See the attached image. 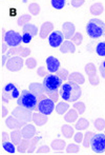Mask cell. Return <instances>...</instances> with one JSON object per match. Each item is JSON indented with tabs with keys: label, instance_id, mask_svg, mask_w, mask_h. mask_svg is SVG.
Instances as JSON below:
<instances>
[{
	"label": "cell",
	"instance_id": "30",
	"mask_svg": "<svg viewBox=\"0 0 105 155\" xmlns=\"http://www.w3.org/2000/svg\"><path fill=\"white\" fill-rule=\"evenodd\" d=\"M30 139L23 138L22 140H21V143L18 145V148H17V150H18L19 153L20 154L26 153L27 150H28V148H30Z\"/></svg>",
	"mask_w": 105,
	"mask_h": 155
},
{
	"label": "cell",
	"instance_id": "28",
	"mask_svg": "<svg viewBox=\"0 0 105 155\" xmlns=\"http://www.w3.org/2000/svg\"><path fill=\"white\" fill-rule=\"evenodd\" d=\"M22 133H21V131H19V129H16V130H14L12 133H11V139H12V143H15L16 146H18L19 143H21V140H22Z\"/></svg>",
	"mask_w": 105,
	"mask_h": 155
},
{
	"label": "cell",
	"instance_id": "24",
	"mask_svg": "<svg viewBox=\"0 0 105 155\" xmlns=\"http://www.w3.org/2000/svg\"><path fill=\"white\" fill-rule=\"evenodd\" d=\"M51 148L55 151H62V150L66 149V143L64 140H62V139L57 138L52 141Z\"/></svg>",
	"mask_w": 105,
	"mask_h": 155
},
{
	"label": "cell",
	"instance_id": "3",
	"mask_svg": "<svg viewBox=\"0 0 105 155\" xmlns=\"http://www.w3.org/2000/svg\"><path fill=\"white\" fill-rule=\"evenodd\" d=\"M86 33L93 39L100 38L105 33V23L99 18H93L86 25Z\"/></svg>",
	"mask_w": 105,
	"mask_h": 155
},
{
	"label": "cell",
	"instance_id": "2",
	"mask_svg": "<svg viewBox=\"0 0 105 155\" xmlns=\"http://www.w3.org/2000/svg\"><path fill=\"white\" fill-rule=\"evenodd\" d=\"M38 98L34 95L30 90H23L20 96L17 98V104L22 108H25L30 111H34L38 109Z\"/></svg>",
	"mask_w": 105,
	"mask_h": 155
},
{
	"label": "cell",
	"instance_id": "14",
	"mask_svg": "<svg viewBox=\"0 0 105 155\" xmlns=\"http://www.w3.org/2000/svg\"><path fill=\"white\" fill-rule=\"evenodd\" d=\"M64 35L61 31L52 32V34L49 36V43L52 48H59L63 42Z\"/></svg>",
	"mask_w": 105,
	"mask_h": 155
},
{
	"label": "cell",
	"instance_id": "50",
	"mask_svg": "<svg viewBox=\"0 0 105 155\" xmlns=\"http://www.w3.org/2000/svg\"><path fill=\"white\" fill-rule=\"evenodd\" d=\"M84 0H72L71 1V4L72 6H74V8H80L81 5H83L84 4Z\"/></svg>",
	"mask_w": 105,
	"mask_h": 155
},
{
	"label": "cell",
	"instance_id": "8",
	"mask_svg": "<svg viewBox=\"0 0 105 155\" xmlns=\"http://www.w3.org/2000/svg\"><path fill=\"white\" fill-rule=\"evenodd\" d=\"M55 110V101H52L49 97H44L39 100L38 102V111L45 115H51Z\"/></svg>",
	"mask_w": 105,
	"mask_h": 155
},
{
	"label": "cell",
	"instance_id": "17",
	"mask_svg": "<svg viewBox=\"0 0 105 155\" xmlns=\"http://www.w3.org/2000/svg\"><path fill=\"white\" fill-rule=\"evenodd\" d=\"M52 30H54V25L51 21H46L43 22L42 25L40 28V32H39V36L41 39H46V37H49L52 34Z\"/></svg>",
	"mask_w": 105,
	"mask_h": 155
},
{
	"label": "cell",
	"instance_id": "51",
	"mask_svg": "<svg viewBox=\"0 0 105 155\" xmlns=\"http://www.w3.org/2000/svg\"><path fill=\"white\" fill-rule=\"evenodd\" d=\"M99 71H100V74H101V76L105 79V60L100 63V65H99Z\"/></svg>",
	"mask_w": 105,
	"mask_h": 155
},
{
	"label": "cell",
	"instance_id": "12",
	"mask_svg": "<svg viewBox=\"0 0 105 155\" xmlns=\"http://www.w3.org/2000/svg\"><path fill=\"white\" fill-rule=\"evenodd\" d=\"M30 54V50L26 47H22V45H18V47L11 48L10 50H8V52L5 53V55L8 56V58L12 57V56H21V57H28Z\"/></svg>",
	"mask_w": 105,
	"mask_h": 155
},
{
	"label": "cell",
	"instance_id": "21",
	"mask_svg": "<svg viewBox=\"0 0 105 155\" xmlns=\"http://www.w3.org/2000/svg\"><path fill=\"white\" fill-rule=\"evenodd\" d=\"M33 121L36 126L42 127L49 121V118H47V115L43 114V113H34L33 114Z\"/></svg>",
	"mask_w": 105,
	"mask_h": 155
},
{
	"label": "cell",
	"instance_id": "38",
	"mask_svg": "<svg viewBox=\"0 0 105 155\" xmlns=\"http://www.w3.org/2000/svg\"><path fill=\"white\" fill-rule=\"evenodd\" d=\"M41 139V136H35V137H33L32 139H30V148H28V150H27V152L26 153H28V154H30V153H33V152L35 151V149H36V143H38L39 140Z\"/></svg>",
	"mask_w": 105,
	"mask_h": 155
},
{
	"label": "cell",
	"instance_id": "9",
	"mask_svg": "<svg viewBox=\"0 0 105 155\" xmlns=\"http://www.w3.org/2000/svg\"><path fill=\"white\" fill-rule=\"evenodd\" d=\"M4 41L8 43V47L14 48L20 45L21 41H22V36L16 31H8L4 34Z\"/></svg>",
	"mask_w": 105,
	"mask_h": 155
},
{
	"label": "cell",
	"instance_id": "46",
	"mask_svg": "<svg viewBox=\"0 0 105 155\" xmlns=\"http://www.w3.org/2000/svg\"><path fill=\"white\" fill-rule=\"evenodd\" d=\"M37 154H49V146H41L36 151Z\"/></svg>",
	"mask_w": 105,
	"mask_h": 155
},
{
	"label": "cell",
	"instance_id": "52",
	"mask_svg": "<svg viewBox=\"0 0 105 155\" xmlns=\"http://www.w3.org/2000/svg\"><path fill=\"white\" fill-rule=\"evenodd\" d=\"M8 108H5V107L2 106V107H1V117H2V118H5L6 115H8Z\"/></svg>",
	"mask_w": 105,
	"mask_h": 155
},
{
	"label": "cell",
	"instance_id": "45",
	"mask_svg": "<svg viewBox=\"0 0 105 155\" xmlns=\"http://www.w3.org/2000/svg\"><path fill=\"white\" fill-rule=\"evenodd\" d=\"M46 96L47 97H49L52 101H58L59 99V96H60V93H59V91H56V92H49L46 93Z\"/></svg>",
	"mask_w": 105,
	"mask_h": 155
},
{
	"label": "cell",
	"instance_id": "42",
	"mask_svg": "<svg viewBox=\"0 0 105 155\" xmlns=\"http://www.w3.org/2000/svg\"><path fill=\"white\" fill-rule=\"evenodd\" d=\"M51 4L56 10H62L65 5V0H52Z\"/></svg>",
	"mask_w": 105,
	"mask_h": 155
},
{
	"label": "cell",
	"instance_id": "1",
	"mask_svg": "<svg viewBox=\"0 0 105 155\" xmlns=\"http://www.w3.org/2000/svg\"><path fill=\"white\" fill-rule=\"evenodd\" d=\"M59 93L63 100L67 102H75L80 99L82 95V90H81L80 84L74 81H67L61 86Z\"/></svg>",
	"mask_w": 105,
	"mask_h": 155
},
{
	"label": "cell",
	"instance_id": "22",
	"mask_svg": "<svg viewBox=\"0 0 105 155\" xmlns=\"http://www.w3.org/2000/svg\"><path fill=\"white\" fill-rule=\"evenodd\" d=\"M78 116H79V113L77 112V110L76 109H72V110H68L64 114V120L67 124L76 123L78 119Z\"/></svg>",
	"mask_w": 105,
	"mask_h": 155
},
{
	"label": "cell",
	"instance_id": "37",
	"mask_svg": "<svg viewBox=\"0 0 105 155\" xmlns=\"http://www.w3.org/2000/svg\"><path fill=\"white\" fill-rule=\"evenodd\" d=\"M28 11H30V15L33 16H37V15L40 13V5L38 3H30L28 5Z\"/></svg>",
	"mask_w": 105,
	"mask_h": 155
},
{
	"label": "cell",
	"instance_id": "36",
	"mask_svg": "<svg viewBox=\"0 0 105 155\" xmlns=\"http://www.w3.org/2000/svg\"><path fill=\"white\" fill-rule=\"evenodd\" d=\"M94 127H95L98 131L105 130V119L102 118V117H99V118L95 119V121H94Z\"/></svg>",
	"mask_w": 105,
	"mask_h": 155
},
{
	"label": "cell",
	"instance_id": "15",
	"mask_svg": "<svg viewBox=\"0 0 105 155\" xmlns=\"http://www.w3.org/2000/svg\"><path fill=\"white\" fill-rule=\"evenodd\" d=\"M5 124L8 128L12 129V130H16V129H21L25 126L26 124H24L23 121L19 120L17 117H15L14 115H11L8 118L5 119Z\"/></svg>",
	"mask_w": 105,
	"mask_h": 155
},
{
	"label": "cell",
	"instance_id": "35",
	"mask_svg": "<svg viewBox=\"0 0 105 155\" xmlns=\"http://www.w3.org/2000/svg\"><path fill=\"white\" fill-rule=\"evenodd\" d=\"M74 109L77 110V112L79 113V115H82L84 114L85 110H86V106L83 101H75L74 102Z\"/></svg>",
	"mask_w": 105,
	"mask_h": 155
},
{
	"label": "cell",
	"instance_id": "43",
	"mask_svg": "<svg viewBox=\"0 0 105 155\" xmlns=\"http://www.w3.org/2000/svg\"><path fill=\"white\" fill-rule=\"evenodd\" d=\"M72 41H73L75 45H80L83 41V35L80 32H76L75 35L73 36V38H72Z\"/></svg>",
	"mask_w": 105,
	"mask_h": 155
},
{
	"label": "cell",
	"instance_id": "27",
	"mask_svg": "<svg viewBox=\"0 0 105 155\" xmlns=\"http://www.w3.org/2000/svg\"><path fill=\"white\" fill-rule=\"evenodd\" d=\"M69 110V104L67 101H60L58 102V104L56 106V112L59 115H64L67 111Z\"/></svg>",
	"mask_w": 105,
	"mask_h": 155
},
{
	"label": "cell",
	"instance_id": "41",
	"mask_svg": "<svg viewBox=\"0 0 105 155\" xmlns=\"http://www.w3.org/2000/svg\"><path fill=\"white\" fill-rule=\"evenodd\" d=\"M25 65H26V68H28L30 70L35 69V68H36V65H37V60H36V58L30 57V56H28V57H26Z\"/></svg>",
	"mask_w": 105,
	"mask_h": 155
},
{
	"label": "cell",
	"instance_id": "49",
	"mask_svg": "<svg viewBox=\"0 0 105 155\" xmlns=\"http://www.w3.org/2000/svg\"><path fill=\"white\" fill-rule=\"evenodd\" d=\"M33 39V36L30 34H28V33H24V34L22 35V42L23 43H30V41H32Z\"/></svg>",
	"mask_w": 105,
	"mask_h": 155
},
{
	"label": "cell",
	"instance_id": "40",
	"mask_svg": "<svg viewBox=\"0 0 105 155\" xmlns=\"http://www.w3.org/2000/svg\"><path fill=\"white\" fill-rule=\"evenodd\" d=\"M79 146L77 143H69L68 146H66V153L67 154H77L79 153Z\"/></svg>",
	"mask_w": 105,
	"mask_h": 155
},
{
	"label": "cell",
	"instance_id": "23",
	"mask_svg": "<svg viewBox=\"0 0 105 155\" xmlns=\"http://www.w3.org/2000/svg\"><path fill=\"white\" fill-rule=\"evenodd\" d=\"M103 11H104V6L101 2H96V3L91 4V8H89V12L94 16H100L103 13Z\"/></svg>",
	"mask_w": 105,
	"mask_h": 155
},
{
	"label": "cell",
	"instance_id": "20",
	"mask_svg": "<svg viewBox=\"0 0 105 155\" xmlns=\"http://www.w3.org/2000/svg\"><path fill=\"white\" fill-rule=\"evenodd\" d=\"M59 49H60V52L63 54H67V53H72L74 54L76 52V45H74L73 41L71 40H65L62 42V45L59 47Z\"/></svg>",
	"mask_w": 105,
	"mask_h": 155
},
{
	"label": "cell",
	"instance_id": "32",
	"mask_svg": "<svg viewBox=\"0 0 105 155\" xmlns=\"http://www.w3.org/2000/svg\"><path fill=\"white\" fill-rule=\"evenodd\" d=\"M15 143H10V141H4L2 143V148L4 149V151H6L10 154H14L16 152V148H15Z\"/></svg>",
	"mask_w": 105,
	"mask_h": 155
},
{
	"label": "cell",
	"instance_id": "55",
	"mask_svg": "<svg viewBox=\"0 0 105 155\" xmlns=\"http://www.w3.org/2000/svg\"><path fill=\"white\" fill-rule=\"evenodd\" d=\"M8 133L6 132H2L1 133V139H2V143H4V141H8Z\"/></svg>",
	"mask_w": 105,
	"mask_h": 155
},
{
	"label": "cell",
	"instance_id": "11",
	"mask_svg": "<svg viewBox=\"0 0 105 155\" xmlns=\"http://www.w3.org/2000/svg\"><path fill=\"white\" fill-rule=\"evenodd\" d=\"M85 72L88 75V80L91 82V86H98L100 84V79L99 76L97 75V68L94 63L89 62L85 65Z\"/></svg>",
	"mask_w": 105,
	"mask_h": 155
},
{
	"label": "cell",
	"instance_id": "4",
	"mask_svg": "<svg viewBox=\"0 0 105 155\" xmlns=\"http://www.w3.org/2000/svg\"><path fill=\"white\" fill-rule=\"evenodd\" d=\"M43 86H44L46 93L56 92V91H59V89L62 86V79L58 75L49 74L43 79Z\"/></svg>",
	"mask_w": 105,
	"mask_h": 155
},
{
	"label": "cell",
	"instance_id": "25",
	"mask_svg": "<svg viewBox=\"0 0 105 155\" xmlns=\"http://www.w3.org/2000/svg\"><path fill=\"white\" fill-rule=\"evenodd\" d=\"M68 80H69V81L76 82V84H83L85 82V77L81 73H78V72H74V73L69 74Z\"/></svg>",
	"mask_w": 105,
	"mask_h": 155
},
{
	"label": "cell",
	"instance_id": "48",
	"mask_svg": "<svg viewBox=\"0 0 105 155\" xmlns=\"http://www.w3.org/2000/svg\"><path fill=\"white\" fill-rule=\"evenodd\" d=\"M37 74H38V76H41V77H45V76L49 75L44 67H39L38 70H37Z\"/></svg>",
	"mask_w": 105,
	"mask_h": 155
},
{
	"label": "cell",
	"instance_id": "44",
	"mask_svg": "<svg viewBox=\"0 0 105 155\" xmlns=\"http://www.w3.org/2000/svg\"><path fill=\"white\" fill-rule=\"evenodd\" d=\"M96 52L99 56L105 57V42H99L96 48Z\"/></svg>",
	"mask_w": 105,
	"mask_h": 155
},
{
	"label": "cell",
	"instance_id": "53",
	"mask_svg": "<svg viewBox=\"0 0 105 155\" xmlns=\"http://www.w3.org/2000/svg\"><path fill=\"white\" fill-rule=\"evenodd\" d=\"M8 43L5 42V41H3V42H1V52H2V54H4V53H6L8 52Z\"/></svg>",
	"mask_w": 105,
	"mask_h": 155
},
{
	"label": "cell",
	"instance_id": "6",
	"mask_svg": "<svg viewBox=\"0 0 105 155\" xmlns=\"http://www.w3.org/2000/svg\"><path fill=\"white\" fill-rule=\"evenodd\" d=\"M20 96L18 89L16 88L14 84H8L2 90V101L4 102H10L11 99H16Z\"/></svg>",
	"mask_w": 105,
	"mask_h": 155
},
{
	"label": "cell",
	"instance_id": "29",
	"mask_svg": "<svg viewBox=\"0 0 105 155\" xmlns=\"http://www.w3.org/2000/svg\"><path fill=\"white\" fill-rule=\"evenodd\" d=\"M89 127V121L87 120L86 118H78L77 121H76V124H75V128L77 129L78 131H83V130H86L87 128Z\"/></svg>",
	"mask_w": 105,
	"mask_h": 155
},
{
	"label": "cell",
	"instance_id": "54",
	"mask_svg": "<svg viewBox=\"0 0 105 155\" xmlns=\"http://www.w3.org/2000/svg\"><path fill=\"white\" fill-rule=\"evenodd\" d=\"M17 15V10L14 8H10V16L11 17H15Z\"/></svg>",
	"mask_w": 105,
	"mask_h": 155
},
{
	"label": "cell",
	"instance_id": "16",
	"mask_svg": "<svg viewBox=\"0 0 105 155\" xmlns=\"http://www.w3.org/2000/svg\"><path fill=\"white\" fill-rule=\"evenodd\" d=\"M62 33L64 35V38L67 40H71L76 33V27L72 22H64L62 25Z\"/></svg>",
	"mask_w": 105,
	"mask_h": 155
},
{
	"label": "cell",
	"instance_id": "31",
	"mask_svg": "<svg viewBox=\"0 0 105 155\" xmlns=\"http://www.w3.org/2000/svg\"><path fill=\"white\" fill-rule=\"evenodd\" d=\"M23 33H28V34H30L34 37L36 35H38V28H37V25H33V23H27V25H25L23 27Z\"/></svg>",
	"mask_w": 105,
	"mask_h": 155
},
{
	"label": "cell",
	"instance_id": "5",
	"mask_svg": "<svg viewBox=\"0 0 105 155\" xmlns=\"http://www.w3.org/2000/svg\"><path fill=\"white\" fill-rule=\"evenodd\" d=\"M91 148L97 154L105 153V134H94L91 140Z\"/></svg>",
	"mask_w": 105,
	"mask_h": 155
},
{
	"label": "cell",
	"instance_id": "26",
	"mask_svg": "<svg viewBox=\"0 0 105 155\" xmlns=\"http://www.w3.org/2000/svg\"><path fill=\"white\" fill-rule=\"evenodd\" d=\"M61 133L65 138H72V136H74L75 134V130H74V127L69 124H63L61 127Z\"/></svg>",
	"mask_w": 105,
	"mask_h": 155
},
{
	"label": "cell",
	"instance_id": "34",
	"mask_svg": "<svg viewBox=\"0 0 105 155\" xmlns=\"http://www.w3.org/2000/svg\"><path fill=\"white\" fill-rule=\"evenodd\" d=\"M95 134L94 132H91V131H88V132H86L84 134V137H83V147L84 148H88L91 147V137H93V135Z\"/></svg>",
	"mask_w": 105,
	"mask_h": 155
},
{
	"label": "cell",
	"instance_id": "18",
	"mask_svg": "<svg viewBox=\"0 0 105 155\" xmlns=\"http://www.w3.org/2000/svg\"><path fill=\"white\" fill-rule=\"evenodd\" d=\"M46 68L49 73H56L60 69V61L54 56H49L46 58Z\"/></svg>",
	"mask_w": 105,
	"mask_h": 155
},
{
	"label": "cell",
	"instance_id": "19",
	"mask_svg": "<svg viewBox=\"0 0 105 155\" xmlns=\"http://www.w3.org/2000/svg\"><path fill=\"white\" fill-rule=\"evenodd\" d=\"M21 133H22V137L26 139H32L36 135V128L35 126L30 124H26L22 129H21Z\"/></svg>",
	"mask_w": 105,
	"mask_h": 155
},
{
	"label": "cell",
	"instance_id": "10",
	"mask_svg": "<svg viewBox=\"0 0 105 155\" xmlns=\"http://www.w3.org/2000/svg\"><path fill=\"white\" fill-rule=\"evenodd\" d=\"M23 57L21 56H12L8 59L6 61V69L11 72H18L22 69L23 64H24V61L22 59Z\"/></svg>",
	"mask_w": 105,
	"mask_h": 155
},
{
	"label": "cell",
	"instance_id": "13",
	"mask_svg": "<svg viewBox=\"0 0 105 155\" xmlns=\"http://www.w3.org/2000/svg\"><path fill=\"white\" fill-rule=\"evenodd\" d=\"M28 90L34 94V95L37 96L38 100L46 97V91H45V88H44V86H43V84H39V82H33V84H30V87H28Z\"/></svg>",
	"mask_w": 105,
	"mask_h": 155
},
{
	"label": "cell",
	"instance_id": "7",
	"mask_svg": "<svg viewBox=\"0 0 105 155\" xmlns=\"http://www.w3.org/2000/svg\"><path fill=\"white\" fill-rule=\"evenodd\" d=\"M12 115H14L15 117L19 119V120L23 121L24 124H28L30 120H33V114L32 111L27 110L25 108L18 106L17 108H15L12 112Z\"/></svg>",
	"mask_w": 105,
	"mask_h": 155
},
{
	"label": "cell",
	"instance_id": "47",
	"mask_svg": "<svg viewBox=\"0 0 105 155\" xmlns=\"http://www.w3.org/2000/svg\"><path fill=\"white\" fill-rule=\"evenodd\" d=\"M83 137H84V134H82L81 131H79V132L74 134V140L77 143H81L83 141Z\"/></svg>",
	"mask_w": 105,
	"mask_h": 155
},
{
	"label": "cell",
	"instance_id": "33",
	"mask_svg": "<svg viewBox=\"0 0 105 155\" xmlns=\"http://www.w3.org/2000/svg\"><path fill=\"white\" fill-rule=\"evenodd\" d=\"M30 19H32V16H30V14H23L18 18L17 23H18V25H20V27H21V25H22V27H24L25 25L30 23Z\"/></svg>",
	"mask_w": 105,
	"mask_h": 155
},
{
	"label": "cell",
	"instance_id": "39",
	"mask_svg": "<svg viewBox=\"0 0 105 155\" xmlns=\"http://www.w3.org/2000/svg\"><path fill=\"white\" fill-rule=\"evenodd\" d=\"M56 75H58L59 77L62 79V81H65V80L68 79L69 73H68V71H67L66 69H63V68H61V69H59L58 71L56 72Z\"/></svg>",
	"mask_w": 105,
	"mask_h": 155
}]
</instances>
